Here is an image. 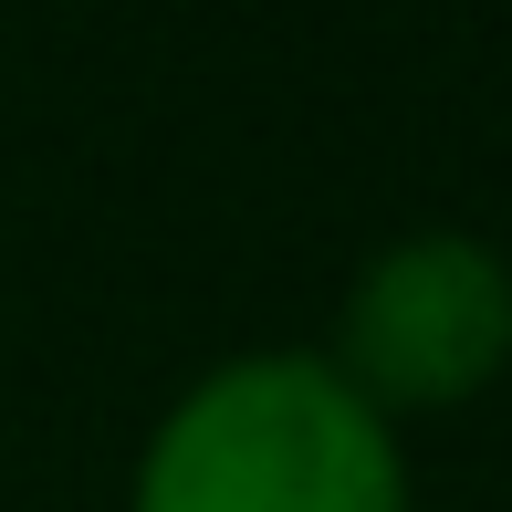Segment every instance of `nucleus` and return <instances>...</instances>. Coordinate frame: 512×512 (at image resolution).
Masks as SVG:
<instances>
[{
    "label": "nucleus",
    "instance_id": "nucleus-1",
    "mask_svg": "<svg viewBox=\"0 0 512 512\" xmlns=\"http://www.w3.org/2000/svg\"><path fill=\"white\" fill-rule=\"evenodd\" d=\"M126 512H418V471L324 345H241L147 418Z\"/></svg>",
    "mask_w": 512,
    "mask_h": 512
},
{
    "label": "nucleus",
    "instance_id": "nucleus-2",
    "mask_svg": "<svg viewBox=\"0 0 512 512\" xmlns=\"http://www.w3.org/2000/svg\"><path fill=\"white\" fill-rule=\"evenodd\" d=\"M324 366L387 429L481 408L512 377V251L492 230H460V220L377 241L356 262V283L335 293Z\"/></svg>",
    "mask_w": 512,
    "mask_h": 512
}]
</instances>
